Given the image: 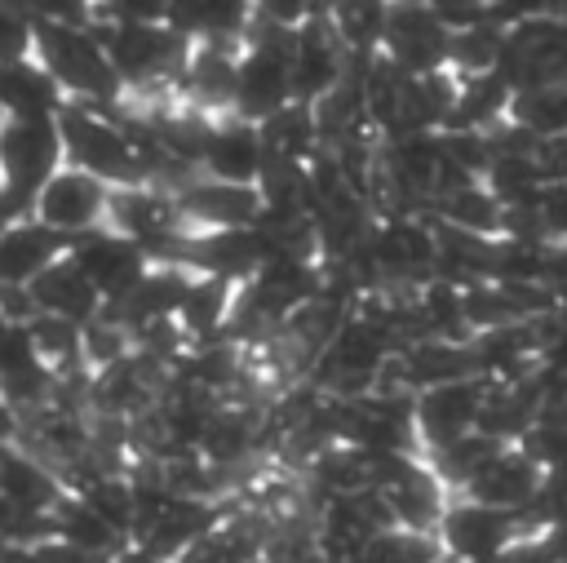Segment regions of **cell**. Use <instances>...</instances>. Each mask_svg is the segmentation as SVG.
<instances>
[{"label": "cell", "instance_id": "1", "mask_svg": "<svg viewBox=\"0 0 567 563\" xmlns=\"http://www.w3.org/2000/svg\"><path fill=\"white\" fill-rule=\"evenodd\" d=\"M58 129H62V151H66L71 168L93 173L106 186L146 182V168H142V155L133 146V133L115 111L89 106V102H66L58 111Z\"/></svg>", "mask_w": 567, "mask_h": 563}, {"label": "cell", "instance_id": "28", "mask_svg": "<svg viewBox=\"0 0 567 563\" xmlns=\"http://www.w3.org/2000/svg\"><path fill=\"white\" fill-rule=\"evenodd\" d=\"M518 448H523L545 474L567 470V412H563V408H545V412L532 421V430L523 434Z\"/></svg>", "mask_w": 567, "mask_h": 563}, {"label": "cell", "instance_id": "29", "mask_svg": "<svg viewBox=\"0 0 567 563\" xmlns=\"http://www.w3.org/2000/svg\"><path fill=\"white\" fill-rule=\"evenodd\" d=\"M257 22V0H204L199 13V35L195 40H226L244 44V35Z\"/></svg>", "mask_w": 567, "mask_h": 563}, {"label": "cell", "instance_id": "30", "mask_svg": "<svg viewBox=\"0 0 567 563\" xmlns=\"http://www.w3.org/2000/svg\"><path fill=\"white\" fill-rule=\"evenodd\" d=\"M18 4L40 27H80V31H93L102 22H115L102 0H18Z\"/></svg>", "mask_w": 567, "mask_h": 563}, {"label": "cell", "instance_id": "34", "mask_svg": "<svg viewBox=\"0 0 567 563\" xmlns=\"http://www.w3.org/2000/svg\"><path fill=\"white\" fill-rule=\"evenodd\" d=\"M18 217H27V208H22V204H18V199H13V195L0 186V239H4V231H9Z\"/></svg>", "mask_w": 567, "mask_h": 563}, {"label": "cell", "instance_id": "5", "mask_svg": "<svg viewBox=\"0 0 567 563\" xmlns=\"http://www.w3.org/2000/svg\"><path fill=\"white\" fill-rule=\"evenodd\" d=\"M106 213H111V186L71 164H62L31 199V217L44 222L49 231H58L62 239L106 231Z\"/></svg>", "mask_w": 567, "mask_h": 563}, {"label": "cell", "instance_id": "2", "mask_svg": "<svg viewBox=\"0 0 567 563\" xmlns=\"http://www.w3.org/2000/svg\"><path fill=\"white\" fill-rule=\"evenodd\" d=\"M35 62L58 80L66 102L89 106H115L124 98V84L93 31L80 27H40L35 22Z\"/></svg>", "mask_w": 567, "mask_h": 563}, {"label": "cell", "instance_id": "4", "mask_svg": "<svg viewBox=\"0 0 567 563\" xmlns=\"http://www.w3.org/2000/svg\"><path fill=\"white\" fill-rule=\"evenodd\" d=\"M66 164L58 115L44 120H0V186L31 213L35 191Z\"/></svg>", "mask_w": 567, "mask_h": 563}, {"label": "cell", "instance_id": "11", "mask_svg": "<svg viewBox=\"0 0 567 563\" xmlns=\"http://www.w3.org/2000/svg\"><path fill=\"white\" fill-rule=\"evenodd\" d=\"M71 257L84 266V275L93 279V288L102 293L106 306L124 301L142 284V275L151 270L146 248L124 239V235H115V231H93V235L71 239Z\"/></svg>", "mask_w": 567, "mask_h": 563}, {"label": "cell", "instance_id": "24", "mask_svg": "<svg viewBox=\"0 0 567 563\" xmlns=\"http://www.w3.org/2000/svg\"><path fill=\"white\" fill-rule=\"evenodd\" d=\"M509 98H514V89L505 84V75H501V71L465 75V80H461V98H456V111H452L447 129L492 133L496 124H505V115H509Z\"/></svg>", "mask_w": 567, "mask_h": 563}, {"label": "cell", "instance_id": "23", "mask_svg": "<svg viewBox=\"0 0 567 563\" xmlns=\"http://www.w3.org/2000/svg\"><path fill=\"white\" fill-rule=\"evenodd\" d=\"M53 536L66 541V545H75V550L106 554V559H115V554L128 545L80 492H66V497L58 501V510H53Z\"/></svg>", "mask_w": 567, "mask_h": 563}, {"label": "cell", "instance_id": "33", "mask_svg": "<svg viewBox=\"0 0 567 563\" xmlns=\"http://www.w3.org/2000/svg\"><path fill=\"white\" fill-rule=\"evenodd\" d=\"M13 448H22V412L0 390V452H13Z\"/></svg>", "mask_w": 567, "mask_h": 563}, {"label": "cell", "instance_id": "7", "mask_svg": "<svg viewBox=\"0 0 567 563\" xmlns=\"http://www.w3.org/2000/svg\"><path fill=\"white\" fill-rule=\"evenodd\" d=\"M372 262L381 275V288H421L434 279V222L403 213V217H377L372 226Z\"/></svg>", "mask_w": 567, "mask_h": 563}, {"label": "cell", "instance_id": "3", "mask_svg": "<svg viewBox=\"0 0 567 563\" xmlns=\"http://www.w3.org/2000/svg\"><path fill=\"white\" fill-rule=\"evenodd\" d=\"M292 35L275 22H252L239 49V75H235V106L230 115L261 124L279 106L292 102Z\"/></svg>", "mask_w": 567, "mask_h": 563}, {"label": "cell", "instance_id": "12", "mask_svg": "<svg viewBox=\"0 0 567 563\" xmlns=\"http://www.w3.org/2000/svg\"><path fill=\"white\" fill-rule=\"evenodd\" d=\"M540 488H545V470L514 443V448H505L492 465H483V470L470 479V488H465L461 497H470V501H478V505H492V510H505V514H518V519H523V514L536 505Z\"/></svg>", "mask_w": 567, "mask_h": 563}, {"label": "cell", "instance_id": "17", "mask_svg": "<svg viewBox=\"0 0 567 563\" xmlns=\"http://www.w3.org/2000/svg\"><path fill=\"white\" fill-rule=\"evenodd\" d=\"M66 248H71V239H62L58 231H49L31 213L18 217L4 231V239H0V284H31L58 257H66Z\"/></svg>", "mask_w": 567, "mask_h": 563}, {"label": "cell", "instance_id": "36", "mask_svg": "<svg viewBox=\"0 0 567 563\" xmlns=\"http://www.w3.org/2000/svg\"><path fill=\"white\" fill-rule=\"evenodd\" d=\"M421 4H439V0H421Z\"/></svg>", "mask_w": 567, "mask_h": 563}, {"label": "cell", "instance_id": "32", "mask_svg": "<svg viewBox=\"0 0 567 563\" xmlns=\"http://www.w3.org/2000/svg\"><path fill=\"white\" fill-rule=\"evenodd\" d=\"M536 160H540L545 182H563V186H567V133L545 137V142H540V151H536Z\"/></svg>", "mask_w": 567, "mask_h": 563}, {"label": "cell", "instance_id": "13", "mask_svg": "<svg viewBox=\"0 0 567 563\" xmlns=\"http://www.w3.org/2000/svg\"><path fill=\"white\" fill-rule=\"evenodd\" d=\"M350 71V58L341 40L332 35L328 18H310L292 35V98L297 102H319L332 84H341Z\"/></svg>", "mask_w": 567, "mask_h": 563}, {"label": "cell", "instance_id": "20", "mask_svg": "<svg viewBox=\"0 0 567 563\" xmlns=\"http://www.w3.org/2000/svg\"><path fill=\"white\" fill-rule=\"evenodd\" d=\"M385 4L390 0H328L323 18L332 35L341 40L346 58L354 66H368L381 53V31H385Z\"/></svg>", "mask_w": 567, "mask_h": 563}, {"label": "cell", "instance_id": "37", "mask_svg": "<svg viewBox=\"0 0 567 563\" xmlns=\"http://www.w3.org/2000/svg\"><path fill=\"white\" fill-rule=\"evenodd\" d=\"M563 412H567V399H563Z\"/></svg>", "mask_w": 567, "mask_h": 563}, {"label": "cell", "instance_id": "27", "mask_svg": "<svg viewBox=\"0 0 567 563\" xmlns=\"http://www.w3.org/2000/svg\"><path fill=\"white\" fill-rule=\"evenodd\" d=\"M501 49H505V27L501 22H478L465 31H452L447 44V66L465 80V75H487L501 66Z\"/></svg>", "mask_w": 567, "mask_h": 563}, {"label": "cell", "instance_id": "16", "mask_svg": "<svg viewBox=\"0 0 567 563\" xmlns=\"http://www.w3.org/2000/svg\"><path fill=\"white\" fill-rule=\"evenodd\" d=\"M66 492L71 488H62L58 470L49 461H40L35 452H27V448L0 452V497L13 510H22V514H53Z\"/></svg>", "mask_w": 567, "mask_h": 563}, {"label": "cell", "instance_id": "31", "mask_svg": "<svg viewBox=\"0 0 567 563\" xmlns=\"http://www.w3.org/2000/svg\"><path fill=\"white\" fill-rule=\"evenodd\" d=\"M115 22H164L168 0H102Z\"/></svg>", "mask_w": 567, "mask_h": 563}, {"label": "cell", "instance_id": "18", "mask_svg": "<svg viewBox=\"0 0 567 563\" xmlns=\"http://www.w3.org/2000/svg\"><path fill=\"white\" fill-rule=\"evenodd\" d=\"M62 106L66 93L35 58L0 62V120H44L58 115Z\"/></svg>", "mask_w": 567, "mask_h": 563}, {"label": "cell", "instance_id": "14", "mask_svg": "<svg viewBox=\"0 0 567 563\" xmlns=\"http://www.w3.org/2000/svg\"><path fill=\"white\" fill-rule=\"evenodd\" d=\"M261 164H266V146H261L257 124H248L239 115L213 120V133H208V146H204V160H199V173L204 177L257 186Z\"/></svg>", "mask_w": 567, "mask_h": 563}, {"label": "cell", "instance_id": "19", "mask_svg": "<svg viewBox=\"0 0 567 563\" xmlns=\"http://www.w3.org/2000/svg\"><path fill=\"white\" fill-rule=\"evenodd\" d=\"M235 293H239V284H230V279L195 275L190 293H186V301L177 310V324H182L190 346L226 337V324H230V310H235Z\"/></svg>", "mask_w": 567, "mask_h": 563}, {"label": "cell", "instance_id": "35", "mask_svg": "<svg viewBox=\"0 0 567 563\" xmlns=\"http://www.w3.org/2000/svg\"><path fill=\"white\" fill-rule=\"evenodd\" d=\"M434 563H461V559H452V554H439V559H434Z\"/></svg>", "mask_w": 567, "mask_h": 563}, {"label": "cell", "instance_id": "9", "mask_svg": "<svg viewBox=\"0 0 567 563\" xmlns=\"http://www.w3.org/2000/svg\"><path fill=\"white\" fill-rule=\"evenodd\" d=\"M518 536H527V528H523L518 514L478 505V501H470V497L447 501V510H443V519H439V545H443V554H452V559H461V563L492 559V554H501L505 545H514Z\"/></svg>", "mask_w": 567, "mask_h": 563}, {"label": "cell", "instance_id": "22", "mask_svg": "<svg viewBox=\"0 0 567 563\" xmlns=\"http://www.w3.org/2000/svg\"><path fill=\"white\" fill-rule=\"evenodd\" d=\"M257 133H261V146H266V155H275V160H292V164H310L319 151H323V142H319V124H315V111H310V102H288V106H279L275 115H266L261 124H257Z\"/></svg>", "mask_w": 567, "mask_h": 563}, {"label": "cell", "instance_id": "21", "mask_svg": "<svg viewBox=\"0 0 567 563\" xmlns=\"http://www.w3.org/2000/svg\"><path fill=\"white\" fill-rule=\"evenodd\" d=\"M434 222H447L456 231H470V235H487V239H501V217H505V204L487 191L483 177L474 182H461L452 191H443L430 208Z\"/></svg>", "mask_w": 567, "mask_h": 563}, {"label": "cell", "instance_id": "8", "mask_svg": "<svg viewBox=\"0 0 567 563\" xmlns=\"http://www.w3.org/2000/svg\"><path fill=\"white\" fill-rule=\"evenodd\" d=\"M483 399H487V381L483 377H461V381L421 390L412 399V430H416L421 457H430V452L456 443L461 434H470L478 426Z\"/></svg>", "mask_w": 567, "mask_h": 563}, {"label": "cell", "instance_id": "26", "mask_svg": "<svg viewBox=\"0 0 567 563\" xmlns=\"http://www.w3.org/2000/svg\"><path fill=\"white\" fill-rule=\"evenodd\" d=\"M483 182H487V191H492L505 208H514V204H536L540 191L549 186L536 155H492Z\"/></svg>", "mask_w": 567, "mask_h": 563}, {"label": "cell", "instance_id": "25", "mask_svg": "<svg viewBox=\"0 0 567 563\" xmlns=\"http://www.w3.org/2000/svg\"><path fill=\"white\" fill-rule=\"evenodd\" d=\"M501 452H505V443H496V439H492V434H483V430H470V434H461L456 443H447V448L430 452V457H425V465L439 474V483H443L447 492H465V488H470V479H474L483 465H492Z\"/></svg>", "mask_w": 567, "mask_h": 563}, {"label": "cell", "instance_id": "6", "mask_svg": "<svg viewBox=\"0 0 567 563\" xmlns=\"http://www.w3.org/2000/svg\"><path fill=\"white\" fill-rule=\"evenodd\" d=\"M452 31L434 13V4L421 0H390L385 4V31H381V58L408 75H425L447 66Z\"/></svg>", "mask_w": 567, "mask_h": 563}, {"label": "cell", "instance_id": "15", "mask_svg": "<svg viewBox=\"0 0 567 563\" xmlns=\"http://www.w3.org/2000/svg\"><path fill=\"white\" fill-rule=\"evenodd\" d=\"M27 288H31L35 306H40V315H62V319H75V324L97 319L102 306H106L102 293L93 288V279L84 275V266L71 257V248H66V257H58L44 275H35Z\"/></svg>", "mask_w": 567, "mask_h": 563}, {"label": "cell", "instance_id": "10", "mask_svg": "<svg viewBox=\"0 0 567 563\" xmlns=\"http://www.w3.org/2000/svg\"><path fill=\"white\" fill-rule=\"evenodd\" d=\"M177 208L190 235L199 231H235V226H257L261 217V191L257 186H239V182H217L195 173L182 191H177Z\"/></svg>", "mask_w": 567, "mask_h": 563}]
</instances>
